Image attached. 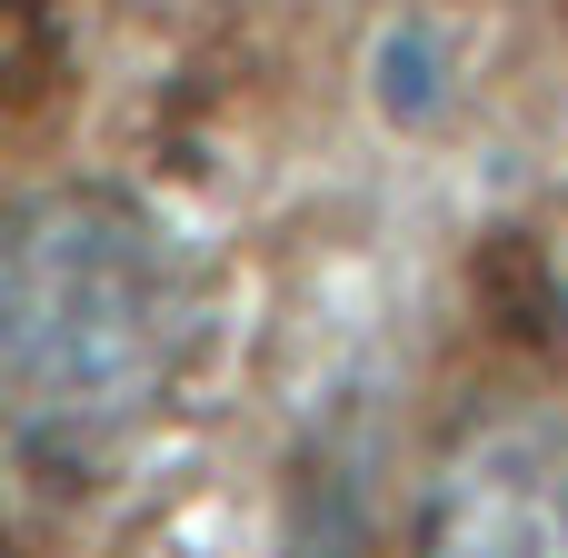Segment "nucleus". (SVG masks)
I'll return each instance as SVG.
<instances>
[{
  "label": "nucleus",
  "instance_id": "obj_1",
  "mask_svg": "<svg viewBox=\"0 0 568 558\" xmlns=\"http://www.w3.org/2000/svg\"><path fill=\"white\" fill-rule=\"evenodd\" d=\"M210 359V270L130 190L0 200V509L110 479Z\"/></svg>",
  "mask_w": 568,
  "mask_h": 558
},
{
  "label": "nucleus",
  "instance_id": "obj_2",
  "mask_svg": "<svg viewBox=\"0 0 568 558\" xmlns=\"http://www.w3.org/2000/svg\"><path fill=\"white\" fill-rule=\"evenodd\" d=\"M409 558H568V439L549 419H489L449 449Z\"/></svg>",
  "mask_w": 568,
  "mask_h": 558
}]
</instances>
